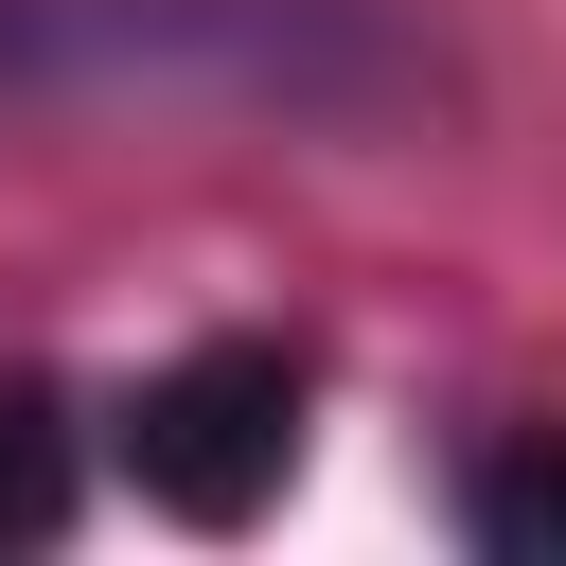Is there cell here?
I'll return each instance as SVG.
<instances>
[{
    "label": "cell",
    "mask_w": 566,
    "mask_h": 566,
    "mask_svg": "<svg viewBox=\"0 0 566 566\" xmlns=\"http://www.w3.org/2000/svg\"><path fill=\"white\" fill-rule=\"evenodd\" d=\"M53 106H301L371 124L407 106L389 0H0V124Z\"/></svg>",
    "instance_id": "1"
},
{
    "label": "cell",
    "mask_w": 566,
    "mask_h": 566,
    "mask_svg": "<svg viewBox=\"0 0 566 566\" xmlns=\"http://www.w3.org/2000/svg\"><path fill=\"white\" fill-rule=\"evenodd\" d=\"M124 460H142V495H159V513L230 531V513H248V495H283V460H301V354H283V336H195L177 371H142Z\"/></svg>",
    "instance_id": "2"
},
{
    "label": "cell",
    "mask_w": 566,
    "mask_h": 566,
    "mask_svg": "<svg viewBox=\"0 0 566 566\" xmlns=\"http://www.w3.org/2000/svg\"><path fill=\"white\" fill-rule=\"evenodd\" d=\"M442 513H460L478 548H566V424H495Z\"/></svg>",
    "instance_id": "3"
},
{
    "label": "cell",
    "mask_w": 566,
    "mask_h": 566,
    "mask_svg": "<svg viewBox=\"0 0 566 566\" xmlns=\"http://www.w3.org/2000/svg\"><path fill=\"white\" fill-rule=\"evenodd\" d=\"M71 495H88L71 407H53L35 371H0V548H53V531H71Z\"/></svg>",
    "instance_id": "4"
}]
</instances>
